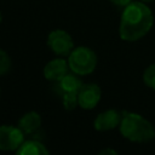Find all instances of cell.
<instances>
[{
    "mask_svg": "<svg viewBox=\"0 0 155 155\" xmlns=\"http://www.w3.org/2000/svg\"><path fill=\"white\" fill-rule=\"evenodd\" d=\"M62 101L65 110H74L79 105L78 92H62Z\"/></svg>",
    "mask_w": 155,
    "mask_h": 155,
    "instance_id": "12",
    "label": "cell"
},
{
    "mask_svg": "<svg viewBox=\"0 0 155 155\" xmlns=\"http://www.w3.org/2000/svg\"><path fill=\"white\" fill-rule=\"evenodd\" d=\"M69 69V64L64 58H54L50 61L44 68V76L48 81L58 82Z\"/></svg>",
    "mask_w": 155,
    "mask_h": 155,
    "instance_id": "8",
    "label": "cell"
},
{
    "mask_svg": "<svg viewBox=\"0 0 155 155\" xmlns=\"http://www.w3.org/2000/svg\"><path fill=\"white\" fill-rule=\"evenodd\" d=\"M16 153L18 155H47L50 151L41 142L30 139L24 140L22 145L16 150Z\"/></svg>",
    "mask_w": 155,
    "mask_h": 155,
    "instance_id": "10",
    "label": "cell"
},
{
    "mask_svg": "<svg viewBox=\"0 0 155 155\" xmlns=\"http://www.w3.org/2000/svg\"><path fill=\"white\" fill-rule=\"evenodd\" d=\"M121 119H122V111L120 113L115 109H109V110H105L98 114V116L93 121V127L94 130L101 131V132L110 131L120 126Z\"/></svg>",
    "mask_w": 155,
    "mask_h": 155,
    "instance_id": "7",
    "label": "cell"
},
{
    "mask_svg": "<svg viewBox=\"0 0 155 155\" xmlns=\"http://www.w3.org/2000/svg\"><path fill=\"white\" fill-rule=\"evenodd\" d=\"M99 154H101V155H104V154H114V155H115V154H117V153H116L115 150H111V149H104V150H102Z\"/></svg>",
    "mask_w": 155,
    "mask_h": 155,
    "instance_id": "16",
    "label": "cell"
},
{
    "mask_svg": "<svg viewBox=\"0 0 155 155\" xmlns=\"http://www.w3.org/2000/svg\"><path fill=\"white\" fill-rule=\"evenodd\" d=\"M69 69L78 75L91 74L97 65V54L90 47L78 46L68 56Z\"/></svg>",
    "mask_w": 155,
    "mask_h": 155,
    "instance_id": "3",
    "label": "cell"
},
{
    "mask_svg": "<svg viewBox=\"0 0 155 155\" xmlns=\"http://www.w3.org/2000/svg\"><path fill=\"white\" fill-rule=\"evenodd\" d=\"M142 1H144V2H149V1H153V0H142Z\"/></svg>",
    "mask_w": 155,
    "mask_h": 155,
    "instance_id": "17",
    "label": "cell"
},
{
    "mask_svg": "<svg viewBox=\"0 0 155 155\" xmlns=\"http://www.w3.org/2000/svg\"><path fill=\"white\" fill-rule=\"evenodd\" d=\"M24 142V133L17 126L2 125L0 126V150L13 151L17 150Z\"/></svg>",
    "mask_w": 155,
    "mask_h": 155,
    "instance_id": "5",
    "label": "cell"
},
{
    "mask_svg": "<svg viewBox=\"0 0 155 155\" xmlns=\"http://www.w3.org/2000/svg\"><path fill=\"white\" fill-rule=\"evenodd\" d=\"M41 126V116L36 111L25 113L18 121V127L23 131L24 134H31L38 131Z\"/></svg>",
    "mask_w": 155,
    "mask_h": 155,
    "instance_id": "9",
    "label": "cell"
},
{
    "mask_svg": "<svg viewBox=\"0 0 155 155\" xmlns=\"http://www.w3.org/2000/svg\"><path fill=\"white\" fill-rule=\"evenodd\" d=\"M1 19H2V17H1V12H0V22H1Z\"/></svg>",
    "mask_w": 155,
    "mask_h": 155,
    "instance_id": "18",
    "label": "cell"
},
{
    "mask_svg": "<svg viewBox=\"0 0 155 155\" xmlns=\"http://www.w3.org/2000/svg\"><path fill=\"white\" fill-rule=\"evenodd\" d=\"M82 85L81 79L75 73H67L58 81V87L62 92H79Z\"/></svg>",
    "mask_w": 155,
    "mask_h": 155,
    "instance_id": "11",
    "label": "cell"
},
{
    "mask_svg": "<svg viewBox=\"0 0 155 155\" xmlns=\"http://www.w3.org/2000/svg\"><path fill=\"white\" fill-rule=\"evenodd\" d=\"M47 45L57 56L67 57L74 50V41L65 30L54 29L47 36Z\"/></svg>",
    "mask_w": 155,
    "mask_h": 155,
    "instance_id": "4",
    "label": "cell"
},
{
    "mask_svg": "<svg viewBox=\"0 0 155 155\" xmlns=\"http://www.w3.org/2000/svg\"><path fill=\"white\" fill-rule=\"evenodd\" d=\"M102 91L97 84H84L78 92L79 107L86 110L93 109L101 101Z\"/></svg>",
    "mask_w": 155,
    "mask_h": 155,
    "instance_id": "6",
    "label": "cell"
},
{
    "mask_svg": "<svg viewBox=\"0 0 155 155\" xmlns=\"http://www.w3.org/2000/svg\"><path fill=\"white\" fill-rule=\"evenodd\" d=\"M143 81H144V84L148 87L155 90V63L149 65L144 70V73H143Z\"/></svg>",
    "mask_w": 155,
    "mask_h": 155,
    "instance_id": "13",
    "label": "cell"
},
{
    "mask_svg": "<svg viewBox=\"0 0 155 155\" xmlns=\"http://www.w3.org/2000/svg\"><path fill=\"white\" fill-rule=\"evenodd\" d=\"M119 127L121 134L131 142L143 143L155 138V128L151 122L136 113L124 110Z\"/></svg>",
    "mask_w": 155,
    "mask_h": 155,
    "instance_id": "2",
    "label": "cell"
},
{
    "mask_svg": "<svg viewBox=\"0 0 155 155\" xmlns=\"http://www.w3.org/2000/svg\"><path fill=\"white\" fill-rule=\"evenodd\" d=\"M153 23V12L144 1H132L122 11L119 27L120 38L124 41H137L149 33Z\"/></svg>",
    "mask_w": 155,
    "mask_h": 155,
    "instance_id": "1",
    "label": "cell"
},
{
    "mask_svg": "<svg viewBox=\"0 0 155 155\" xmlns=\"http://www.w3.org/2000/svg\"><path fill=\"white\" fill-rule=\"evenodd\" d=\"M114 5H116V6H119V7H125V6H127L130 2H132L133 0H110Z\"/></svg>",
    "mask_w": 155,
    "mask_h": 155,
    "instance_id": "15",
    "label": "cell"
},
{
    "mask_svg": "<svg viewBox=\"0 0 155 155\" xmlns=\"http://www.w3.org/2000/svg\"><path fill=\"white\" fill-rule=\"evenodd\" d=\"M11 65H12V62L10 56L2 48H0V75L6 74L11 69Z\"/></svg>",
    "mask_w": 155,
    "mask_h": 155,
    "instance_id": "14",
    "label": "cell"
}]
</instances>
